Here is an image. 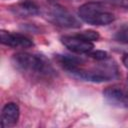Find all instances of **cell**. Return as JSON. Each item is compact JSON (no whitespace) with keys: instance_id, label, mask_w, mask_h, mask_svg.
I'll return each instance as SVG.
<instances>
[{"instance_id":"6da1fadb","label":"cell","mask_w":128,"mask_h":128,"mask_svg":"<svg viewBox=\"0 0 128 128\" xmlns=\"http://www.w3.org/2000/svg\"><path fill=\"white\" fill-rule=\"evenodd\" d=\"M14 67L25 75L36 79H50L55 76V69L50 61L41 54L18 52L13 55Z\"/></svg>"},{"instance_id":"7a4b0ae2","label":"cell","mask_w":128,"mask_h":128,"mask_svg":"<svg viewBox=\"0 0 128 128\" xmlns=\"http://www.w3.org/2000/svg\"><path fill=\"white\" fill-rule=\"evenodd\" d=\"M83 64L84 62L72 70L70 74L85 81L95 83L110 81L118 77V68L116 64L110 60V58L104 61H100L99 64H96L90 68H86Z\"/></svg>"},{"instance_id":"3957f363","label":"cell","mask_w":128,"mask_h":128,"mask_svg":"<svg viewBox=\"0 0 128 128\" xmlns=\"http://www.w3.org/2000/svg\"><path fill=\"white\" fill-rule=\"evenodd\" d=\"M78 16L84 22L95 26L108 25L115 20V15L99 2H88L81 5L78 9Z\"/></svg>"},{"instance_id":"277c9868","label":"cell","mask_w":128,"mask_h":128,"mask_svg":"<svg viewBox=\"0 0 128 128\" xmlns=\"http://www.w3.org/2000/svg\"><path fill=\"white\" fill-rule=\"evenodd\" d=\"M43 15L50 23L62 28H80L81 22L65 7L57 3H48L43 9Z\"/></svg>"},{"instance_id":"5b68a950","label":"cell","mask_w":128,"mask_h":128,"mask_svg":"<svg viewBox=\"0 0 128 128\" xmlns=\"http://www.w3.org/2000/svg\"><path fill=\"white\" fill-rule=\"evenodd\" d=\"M60 40L61 43L67 49L77 54H88L94 48V44L92 43V41L85 39L80 34L74 36H70V35L62 36Z\"/></svg>"},{"instance_id":"8992f818","label":"cell","mask_w":128,"mask_h":128,"mask_svg":"<svg viewBox=\"0 0 128 128\" xmlns=\"http://www.w3.org/2000/svg\"><path fill=\"white\" fill-rule=\"evenodd\" d=\"M103 95L106 101L112 106L119 108L128 107V89L120 85L107 87L103 91Z\"/></svg>"},{"instance_id":"52a82bcc","label":"cell","mask_w":128,"mask_h":128,"mask_svg":"<svg viewBox=\"0 0 128 128\" xmlns=\"http://www.w3.org/2000/svg\"><path fill=\"white\" fill-rule=\"evenodd\" d=\"M0 41L3 45L11 48H30L34 45L33 41L25 35L19 33H12L9 31H0Z\"/></svg>"},{"instance_id":"ba28073f","label":"cell","mask_w":128,"mask_h":128,"mask_svg":"<svg viewBox=\"0 0 128 128\" xmlns=\"http://www.w3.org/2000/svg\"><path fill=\"white\" fill-rule=\"evenodd\" d=\"M20 110L16 103L9 102L4 105L1 112V127L7 128L14 126L19 119Z\"/></svg>"},{"instance_id":"9c48e42d","label":"cell","mask_w":128,"mask_h":128,"mask_svg":"<svg viewBox=\"0 0 128 128\" xmlns=\"http://www.w3.org/2000/svg\"><path fill=\"white\" fill-rule=\"evenodd\" d=\"M12 12L19 17H30V16H35L39 14L40 9L38 5L30 0H25L22 2H19L12 6L11 8Z\"/></svg>"},{"instance_id":"30bf717a","label":"cell","mask_w":128,"mask_h":128,"mask_svg":"<svg viewBox=\"0 0 128 128\" xmlns=\"http://www.w3.org/2000/svg\"><path fill=\"white\" fill-rule=\"evenodd\" d=\"M114 37L118 42L128 44V26H124V27L120 28L116 32Z\"/></svg>"},{"instance_id":"8fae6325","label":"cell","mask_w":128,"mask_h":128,"mask_svg":"<svg viewBox=\"0 0 128 128\" xmlns=\"http://www.w3.org/2000/svg\"><path fill=\"white\" fill-rule=\"evenodd\" d=\"M89 56L96 60V61H104V60H107L109 59V55L107 52L105 51H102V50H96V51H91L88 53Z\"/></svg>"},{"instance_id":"7c38bea8","label":"cell","mask_w":128,"mask_h":128,"mask_svg":"<svg viewBox=\"0 0 128 128\" xmlns=\"http://www.w3.org/2000/svg\"><path fill=\"white\" fill-rule=\"evenodd\" d=\"M80 35L82 37H84L85 39L89 40V41H97L100 38L99 33L97 31H94V30H86V31H83Z\"/></svg>"},{"instance_id":"4fadbf2b","label":"cell","mask_w":128,"mask_h":128,"mask_svg":"<svg viewBox=\"0 0 128 128\" xmlns=\"http://www.w3.org/2000/svg\"><path fill=\"white\" fill-rule=\"evenodd\" d=\"M103 1L112 6L128 9V0H103Z\"/></svg>"},{"instance_id":"5bb4252c","label":"cell","mask_w":128,"mask_h":128,"mask_svg":"<svg viewBox=\"0 0 128 128\" xmlns=\"http://www.w3.org/2000/svg\"><path fill=\"white\" fill-rule=\"evenodd\" d=\"M122 62L124 64V66L128 69V54H124L122 57Z\"/></svg>"},{"instance_id":"9a60e30c","label":"cell","mask_w":128,"mask_h":128,"mask_svg":"<svg viewBox=\"0 0 128 128\" xmlns=\"http://www.w3.org/2000/svg\"><path fill=\"white\" fill-rule=\"evenodd\" d=\"M127 89H128V76H127Z\"/></svg>"}]
</instances>
